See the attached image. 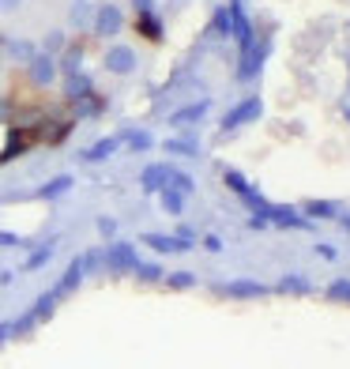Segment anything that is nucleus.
I'll list each match as a JSON object with an SVG mask.
<instances>
[{"mask_svg": "<svg viewBox=\"0 0 350 369\" xmlns=\"http://www.w3.org/2000/svg\"><path fill=\"white\" fill-rule=\"evenodd\" d=\"M170 184H173L177 192H192V177L181 174V170H173V174H170Z\"/></svg>", "mask_w": 350, "mask_h": 369, "instance_id": "obj_14", "label": "nucleus"}, {"mask_svg": "<svg viewBox=\"0 0 350 369\" xmlns=\"http://www.w3.org/2000/svg\"><path fill=\"white\" fill-rule=\"evenodd\" d=\"M170 174H173V166H147L143 174H140V184H143L147 192L170 189Z\"/></svg>", "mask_w": 350, "mask_h": 369, "instance_id": "obj_6", "label": "nucleus"}, {"mask_svg": "<svg viewBox=\"0 0 350 369\" xmlns=\"http://www.w3.org/2000/svg\"><path fill=\"white\" fill-rule=\"evenodd\" d=\"M132 8H136V16L140 11H155V0H132Z\"/></svg>", "mask_w": 350, "mask_h": 369, "instance_id": "obj_21", "label": "nucleus"}, {"mask_svg": "<svg viewBox=\"0 0 350 369\" xmlns=\"http://www.w3.org/2000/svg\"><path fill=\"white\" fill-rule=\"evenodd\" d=\"M264 57H267V38L264 42H257V38H252V42L241 49V64H237V79H252L260 72V64H264Z\"/></svg>", "mask_w": 350, "mask_h": 369, "instance_id": "obj_1", "label": "nucleus"}, {"mask_svg": "<svg viewBox=\"0 0 350 369\" xmlns=\"http://www.w3.org/2000/svg\"><path fill=\"white\" fill-rule=\"evenodd\" d=\"M94 90H91V79L87 76H79V72H68V98H91Z\"/></svg>", "mask_w": 350, "mask_h": 369, "instance_id": "obj_11", "label": "nucleus"}, {"mask_svg": "<svg viewBox=\"0 0 350 369\" xmlns=\"http://www.w3.org/2000/svg\"><path fill=\"white\" fill-rule=\"evenodd\" d=\"M128 143H132V147H136V151H147V147H151V136H147V132H128V136H125Z\"/></svg>", "mask_w": 350, "mask_h": 369, "instance_id": "obj_15", "label": "nucleus"}, {"mask_svg": "<svg viewBox=\"0 0 350 369\" xmlns=\"http://www.w3.org/2000/svg\"><path fill=\"white\" fill-rule=\"evenodd\" d=\"M226 184H230V189L237 192V196H252V189H249V181L237 174V170H226Z\"/></svg>", "mask_w": 350, "mask_h": 369, "instance_id": "obj_13", "label": "nucleus"}, {"mask_svg": "<svg viewBox=\"0 0 350 369\" xmlns=\"http://www.w3.org/2000/svg\"><path fill=\"white\" fill-rule=\"evenodd\" d=\"M105 68H110L113 76H128L132 68H136V53H132L128 46H113L110 53H105Z\"/></svg>", "mask_w": 350, "mask_h": 369, "instance_id": "obj_5", "label": "nucleus"}, {"mask_svg": "<svg viewBox=\"0 0 350 369\" xmlns=\"http://www.w3.org/2000/svg\"><path fill=\"white\" fill-rule=\"evenodd\" d=\"M166 151H177V155H196V143H188V140H166Z\"/></svg>", "mask_w": 350, "mask_h": 369, "instance_id": "obj_17", "label": "nucleus"}, {"mask_svg": "<svg viewBox=\"0 0 350 369\" xmlns=\"http://www.w3.org/2000/svg\"><path fill=\"white\" fill-rule=\"evenodd\" d=\"M211 110V102L207 98H200V102H192V105H185V110H177L170 117V125H177V128H185V125H192V121H200V117H204Z\"/></svg>", "mask_w": 350, "mask_h": 369, "instance_id": "obj_8", "label": "nucleus"}, {"mask_svg": "<svg viewBox=\"0 0 350 369\" xmlns=\"http://www.w3.org/2000/svg\"><path fill=\"white\" fill-rule=\"evenodd\" d=\"M53 76H57V64H53V57L49 53H34L31 57V79L34 83H53Z\"/></svg>", "mask_w": 350, "mask_h": 369, "instance_id": "obj_7", "label": "nucleus"}, {"mask_svg": "<svg viewBox=\"0 0 350 369\" xmlns=\"http://www.w3.org/2000/svg\"><path fill=\"white\" fill-rule=\"evenodd\" d=\"M136 26H140L143 38H151V42H158V38H163V19H158L155 11H140V16H136Z\"/></svg>", "mask_w": 350, "mask_h": 369, "instance_id": "obj_10", "label": "nucleus"}, {"mask_svg": "<svg viewBox=\"0 0 350 369\" xmlns=\"http://www.w3.org/2000/svg\"><path fill=\"white\" fill-rule=\"evenodd\" d=\"M346 121H350V105H346Z\"/></svg>", "mask_w": 350, "mask_h": 369, "instance_id": "obj_24", "label": "nucleus"}, {"mask_svg": "<svg viewBox=\"0 0 350 369\" xmlns=\"http://www.w3.org/2000/svg\"><path fill=\"white\" fill-rule=\"evenodd\" d=\"M0 8H4V11H11V8H19V0H0Z\"/></svg>", "mask_w": 350, "mask_h": 369, "instance_id": "obj_23", "label": "nucleus"}, {"mask_svg": "<svg viewBox=\"0 0 350 369\" xmlns=\"http://www.w3.org/2000/svg\"><path fill=\"white\" fill-rule=\"evenodd\" d=\"M163 207L166 211H181V192L177 189H163Z\"/></svg>", "mask_w": 350, "mask_h": 369, "instance_id": "obj_16", "label": "nucleus"}, {"mask_svg": "<svg viewBox=\"0 0 350 369\" xmlns=\"http://www.w3.org/2000/svg\"><path fill=\"white\" fill-rule=\"evenodd\" d=\"M61 46H64V34H61V31H53V34L46 38V49L53 53V49H61Z\"/></svg>", "mask_w": 350, "mask_h": 369, "instance_id": "obj_20", "label": "nucleus"}, {"mask_svg": "<svg viewBox=\"0 0 350 369\" xmlns=\"http://www.w3.org/2000/svg\"><path fill=\"white\" fill-rule=\"evenodd\" d=\"M260 113H264V102H260V98H245V102H237L234 110L222 117V128H226V132H230V128H241V125L257 121Z\"/></svg>", "mask_w": 350, "mask_h": 369, "instance_id": "obj_2", "label": "nucleus"}, {"mask_svg": "<svg viewBox=\"0 0 350 369\" xmlns=\"http://www.w3.org/2000/svg\"><path fill=\"white\" fill-rule=\"evenodd\" d=\"M120 23H125V16H120V8L117 4H102L98 11H94V34H102V38H110L120 31Z\"/></svg>", "mask_w": 350, "mask_h": 369, "instance_id": "obj_3", "label": "nucleus"}, {"mask_svg": "<svg viewBox=\"0 0 350 369\" xmlns=\"http://www.w3.org/2000/svg\"><path fill=\"white\" fill-rule=\"evenodd\" d=\"M68 189H72V177L64 174V177H53V181L46 184V189H42V196L49 200V196H61V192H68Z\"/></svg>", "mask_w": 350, "mask_h": 369, "instance_id": "obj_12", "label": "nucleus"}, {"mask_svg": "<svg viewBox=\"0 0 350 369\" xmlns=\"http://www.w3.org/2000/svg\"><path fill=\"white\" fill-rule=\"evenodd\" d=\"M113 260H120V264H125V260H132V253H128L125 245H120V249H113Z\"/></svg>", "mask_w": 350, "mask_h": 369, "instance_id": "obj_22", "label": "nucleus"}, {"mask_svg": "<svg viewBox=\"0 0 350 369\" xmlns=\"http://www.w3.org/2000/svg\"><path fill=\"white\" fill-rule=\"evenodd\" d=\"M305 211H313V215H331V211H335V204H305Z\"/></svg>", "mask_w": 350, "mask_h": 369, "instance_id": "obj_18", "label": "nucleus"}, {"mask_svg": "<svg viewBox=\"0 0 350 369\" xmlns=\"http://www.w3.org/2000/svg\"><path fill=\"white\" fill-rule=\"evenodd\" d=\"M117 147H120V136H105V140L94 143V147H87L83 158H87V162H102V158H110Z\"/></svg>", "mask_w": 350, "mask_h": 369, "instance_id": "obj_9", "label": "nucleus"}, {"mask_svg": "<svg viewBox=\"0 0 350 369\" xmlns=\"http://www.w3.org/2000/svg\"><path fill=\"white\" fill-rule=\"evenodd\" d=\"M226 16H230V31H234V38H237V46L245 49V46L252 42V23L245 19V11H241V0H234V4L226 8Z\"/></svg>", "mask_w": 350, "mask_h": 369, "instance_id": "obj_4", "label": "nucleus"}, {"mask_svg": "<svg viewBox=\"0 0 350 369\" xmlns=\"http://www.w3.org/2000/svg\"><path fill=\"white\" fill-rule=\"evenodd\" d=\"M11 53H16V57H23V61H31V57H34V49L26 46V42H16V46H11Z\"/></svg>", "mask_w": 350, "mask_h": 369, "instance_id": "obj_19", "label": "nucleus"}]
</instances>
